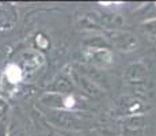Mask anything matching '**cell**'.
Here are the masks:
<instances>
[{
    "label": "cell",
    "mask_w": 156,
    "mask_h": 136,
    "mask_svg": "<svg viewBox=\"0 0 156 136\" xmlns=\"http://www.w3.org/2000/svg\"><path fill=\"white\" fill-rule=\"evenodd\" d=\"M0 136H5V131H4V127H0Z\"/></svg>",
    "instance_id": "5b68a950"
},
{
    "label": "cell",
    "mask_w": 156,
    "mask_h": 136,
    "mask_svg": "<svg viewBox=\"0 0 156 136\" xmlns=\"http://www.w3.org/2000/svg\"><path fill=\"white\" fill-rule=\"evenodd\" d=\"M23 64H25V68L26 69H34L37 68L38 65L41 64V61H42V57L40 56V54L34 53V52H27L23 54Z\"/></svg>",
    "instance_id": "3957f363"
},
{
    "label": "cell",
    "mask_w": 156,
    "mask_h": 136,
    "mask_svg": "<svg viewBox=\"0 0 156 136\" xmlns=\"http://www.w3.org/2000/svg\"><path fill=\"white\" fill-rule=\"evenodd\" d=\"M90 59H91V61H94L95 64L106 65V64L112 63V54L106 49H95V48H92Z\"/></svg>",
    "instance_id": "7a4b0ae2"
},
{
    "label": "cell",
    "mask_w": 156,
    "mask_h": 136,
    "mask_svg": "<svg viewBox=\"0 0 156 136\" xmlns=\"http://www.w3.org/2000/svg\"><path fill=\"white\" fill-rule=\"evenodd\" d=\"M15 19H16V15L14 14V11L10 7L0 6V30L12 27Z\"/></svg>",
    "instance_id": "6da1fadb"
},
{
    "label": "cell",
    "mask_w": 156,
    "mask_h": 136,
    "mask_svg": "<svg viewBox=\"0 0 156 136\" xmlns=\"http://www.w3.org/2000/svg\"><path fill=\"white\" fill-rule=\"evenodd\" d=\"M10 136H26V134L22 131V129H15V131L11 132Z\"/></svg>",
    "instance_id": "277c9868"
}]
</instances>
